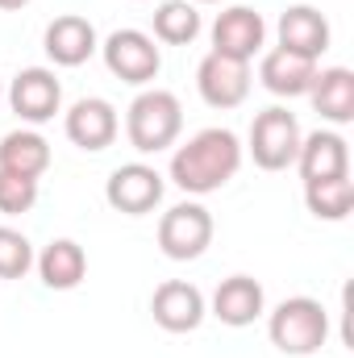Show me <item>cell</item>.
<instances>
[{"instance_id": "1", "label": "cell", "mask_w": 354, "mask_h": 358, "mask_svg": "<svg viewBox=\"0 0 354 358\" xmlns=\"http://www.w3.org/2000/svg\"><path fill=\"white\" fill-rule=\"evenodd\" d=\"M242 159H246L242 138L225 125H208V129L192 134L183 146H176L167 176L187 196H213L242 171Z\"/></svg>"}, {"instance_id": "2", "label": "cell", "mask_w": 354, "mask_h": 358, "mask_svg": "<svg viewBox=\"0 0 354 358\" xmlns=\"http://www.w3.org/2000/svg\"><path fill=\"white\" fill-rule=\"evenodd\" d=\"M183 134V104L167 88H142L125 108V138L138 155H163Z\"/></svg>"}, {"instance_id": "3", "label": "cell", "mask_w": 354, "mask_h": 358, "mask_svg": "<svg viewBox=\"0 0 354 358\" xmlns=\"http://www.w3.org/2000/svg\"><path fill=\"white\" fill-rule=\"evenodd\" d=\"M267 338L279 355L309 358L330 342V313L313 296H288L267 317Z\"/></svg>"}, {"instance_id": "4", "label": "cell", "mask_w": 354, "mask_h": 358, "mask_svg": "<svg viewBox=\"0 0 354 358\" xmlns=\"http://www.w3.org/2000/svg\"><path fill=\"white\" fill-rule=\"evenodd\" d=\"M300 138H304V134H300L296 113H288L283 104H271V108H263V113H255L242 150L255 159L259 171H288V167L296 163Z\"/></svg>"}, {"instance_id": "5", "label": "cell", "mask_w": 354, "mask_h": 358, "mask_svg": "<svg viewBox=\"0 0 354 358\" xmlns=\"http://www.w3.org/2000/svg\"><path fill=\"white\" fill-rule=\"evenodd\" d=\"M100 59H104L108 76L121 80V84H129V88H146L163 71V50L142 29H113L100 42Z\"/></svg>"}, {"instance_id": "6", "label": "cell", "mask_w": 354, "mask_h": 358, "mask_svg": "<svg viewBox=\"0 0 354 358\" xmlns=\"http://www.w3.org/2000/svg\"><path fill=\"white\" fill-rule=\"evenodd\" d=\"M213 213L200 204V200H179L171 204L163 217H159V250L171 259V263H192L200 259L208 246H213Z\"/></svg>"}, {"instance_id": "7", "label": "cell", "mask_w": 354, "mask_h": 358, "mask_svg": "<svg viewBox=\"0 0 354 358\" xmlns=\"http://www.w3.org/2000/svg\"><path fill=\"white\" fill-rule=\"evenodd\" d=\"M167 179L159 176L150 163H121L113 176L104 179V200L121 217H146L163 204Z\"/></svg>"}, {"instance_id": "8", "label": "cell", "mask_w": 354, "mask_h": 358, "mask_svg": "<svg viewBox=\"0 0 354 358\" xmlns=\"http://www.w3.org/2000/svg\"><path fill=\"white\" fill-rule=\"evenodd\" d=\"M213 55H225V59H238V63H255V55H263L267 46V21L259 8L250 4H229L217 13L213 29Z\"/></svg>"}, {"instance_id": "9", "label": "cell", "mask_w": 354, "mask_h": 358, "mask_svg": "<svg viewBox=\"0 0 354 358\" xmlns=\"http://www.w3.org/2000/svg\"><path fill=\"white\" fill-rule=\"evenodd\" d=\"M4 100L25 125H46L55 121V113H63V84L50 67H25L13 76Z\"/></svg>"}, {"instance_id": "10", "label": "cell", "mask_w": 354, "mask_h": 358, "mask_svg": "<svg viewBox=\"0 0 354 358\" xmlns=\"http://www.w3.org/2000/svg\"><path fill=\"white\" fill-rule=\"evenodd\" d=\"M63 134L71 146L88 150V155H100L117 142L121 134V121H117V108L104 100V96H80L67 113H63Z\"/></svg>"}, {"instance_id": "11", "label": "cell", "mask_w": 354, "mask_h": 358, "mask_svg": "<svg viewBox=\"0 0 354 358\" xmlns=\"http://www.w3.org/2000/svg\"><path fill=\"white\" fill-rule=\"evenodd\" d=\"M196 92L208 108H238L246 104L250 96V63H238V59H225V55H204L200 67H196Z\"/></svg>"}, {"instance_id": "12", "label": "cell", "mask_w": 354, "mask_h": 358, "mask_svg": "<svg viewBox=\"0 0 354 358\" xmlns=\"http://www.w3.org/2000/svg\"><path fill=\"white\" fill-rule=\"evenodd\" d=\"M150 317H155V325L167 329V334H192V329H200V321L208 317V300H204V292H200L196 283H187V279H167V283H159L155 296H150Z\"/></svg>"}, {"instance_id": "13", "label": "cell", "mask_w": 354, "mask_h": 358, "mask_svg": "<svg viewBox=\"0 0 354 358\" xmlns=\"http://www.w3.org/2000/svg\"><path fill=\"white\" fill-rule=\"evenodd\" d=\"M42 50L55 67H84L92 55L100 50V38H96V25L80 13H63L46 25L42 34Z\"/></svg>"}, {"instance_id": "14", "label": "cell", "mask_w": 354, "mask_h": 358, "mask_svg": "<svg viewBox=\"0 0 354 358\" xmlns=\"http://www.w3.org/2000/svg\"><path fill=\"white\" fill-rule=\"evenodd\" d=\"M304 183H317V179H342L351 176V146L338 129H313L300 138V150H296V163H292Z\"/></svg>"}, {"instance_id": "15", "label": "cell", "mask_w": 354, "mask_h": 358, "mask_svg": "<svg viewBox=\"0 0 354 358\" xmlns=\"http://www.w3.org/2000/svg\"><path fill=\"white\" fill-rule=\"evenodd\" d=\"M208 313H213L221 325H229V329L255 325L267 313L263 283H259L255 275H229V279H221L217 292H213V300H208Z\"/></svg>"}, {"instance_id": "16", "label": "cell", "mask_w": 354, "mask_h": 358, "mask_svg": "<svg viewBox=\"0 0 354 358\" xmlns=\"http://www.w3.org/2000/svg\"><path fill=\"white\" fill-rule=\"evenodd\" d=\"M275 38H279L283 50L304 55V59L317 63V59L330 50V38H334V34H330V21H325L321 8H313V4H288V8L279 13Z\"/></svg>"}, {"instance_id": "17", "label": "cell", "mask_w": 354, "mask_h": 358, "mask_svg": "<svg viewBox=\"0 0 354 358\" xmlns=\"http://www.w3.org/2000/svg\"><path fill=\"white\" fill-rule=\"evenodd\" d=\"M309 104H313V113L325 125H334V129L351 125L354 121V71L351 67H317L313 88H309Z\"/></svg>"}, {"instance_id": "18", "label": "cell", "mask_w": 354, "mask_h": 358, "mask_svg": "<svg viewBox=\"0 0 354 358\" xmlns=\"http://www.w3.org/2000/svg\"><path fill=\"white\" fill-rule=\"evenodd\" d=\"M313 76H317V63L304 59V55H292L283 46L263 50L259 59V84L279 100H296V96H309L313 88Z\"/></svg>"}, {"instance_id": "19", "label": "cell", "mask_w": 354, "mask_h": 358, "mask_svg": "<svg viewBox=\"0 0 354 358\" xmlns=\"http://www.w3.org/2000/svg\"><path fill=\"white\" fill-rule=\"evenodd\" d=\"M34 267L50 292H71L88 275V255L76 238H55L50 246H42V255H34Z\"/></svg>"}, {"instance_id": "20", "label": "cell", "mask_w": 354, "mask_h": 358, "mask_svg": "<svg viewBox=\"0 0 354 358\" xmlns=\"http://www.w3.org/2000/svg\"><path fill=\"white\" fill-rule=\"evenodd\" d=\"M0 171L42 179L50 171V142L38 129H8L0 138Z\"/></svg>"}, {"instance_id": "21", "label": "cell", "mask_w": 354, "mask_h": 358, "mask_svg": "<svg viewBox=\"0 0 354 358\" xmlns=\"http://www.w3.org/2000/svg\"><path fill=\"white\" fill-rule=\"evenodd\" d=\"M155 42H163V46H192L196 38H200V29H204V21H200V4H192V0H163L159 8H155Z\"/></svg>"}, {"instance_id": "22", "label": "cell", "mask_w": 354, "mask_h": 358, "mask_svg": "<svg viewBox=\"0 0 354 358\" xmlns=\"http://www.w3.org/2000/svg\"><path fill=\"white\" fill-rule=\"evenodd\" d=\"M304 204L317 221H346L354 208V179H317V183H304Z\"/></svg>"}, {"instance_id": "23", "label": "cell", "mask_w": 354, "mask_h": 358, "mask_svg": "<svg viewBox=\"0 0 354 358\" xmlns=\"http://www.w3.org/2000/svg\"><path fill=\"white\" fill-rule=\"evenodd\" d=\"M29 267H34V242L21 229L0 225V279H21Z\"/></svg>"}, {"instance_id": "24", "label": "cell", "mask_w": 354, "mask_h": 358, "mask_svg": "<svg viewBox=\"0 0 354 358\" xmlns=\"http://www.w3.org/2000/svg\"><path fill=\"white\" fill-rule=\"evenodd\" d=\"M34 204H38V179L0 171V213L4 217H25Z\"/></svg>"}, {"instance_id": "25", "label": "cell", "mask_w": 354, "mask_h": 358, "mask_svg": "<svg viewBox=\"0 0 354 358\" xmlns=\"http://www.w3.org/2000/svg\"><path fill=\"white\" fill-rule=\"evenodd\" d=\"M29 0H0V8H8V13H17V8H25Z\"/></svg>"}, {"instance_id": "26", "label": "cell", "mask_w": 354, "mask_h": 358, "mask_svg": "<svg viewBox=\"0 0 354 358\" xmlns=\"http://www.w3.org/2000/svg\"><path fill=\"white\" fill-rule=\"evenodd\" d=\"M192 4H221V0H192Z\"/></svg>"}, {"instance_id": "27", "label": "cell", "mask_w": 354, "mask_h": 358, "mask_svg": "<svg viewBox=\"0 0 354 358\" xmlns=\"http://www.w3.org/2000/svg\"><path fill=\"white\" fill-rule=\"evenodd\" d=\"M0 100H4V88H0Z\"/></svg>"}]
</instances>
